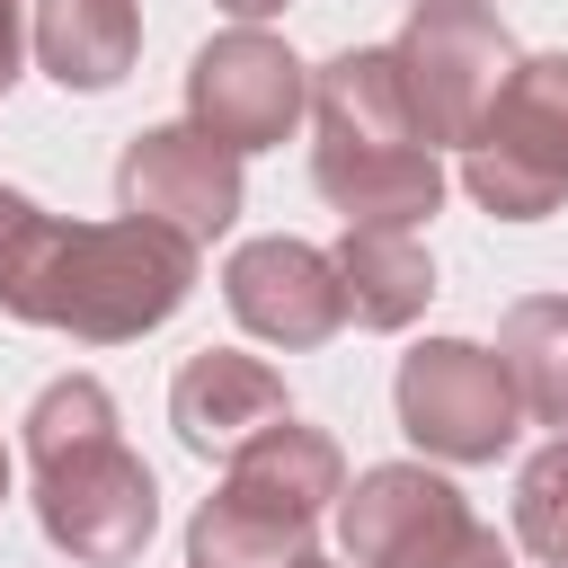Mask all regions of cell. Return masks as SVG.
I'll use <instances>...</instances> for the list:
<instances>
[{
  "label": "cell",
  "instance_id": "e0dca14e",
  "mask_svg": "<svg viewBox=\"0 0 568 568\" xmlns=\"http://www.w3.org/2000/svg\"><path fill=\"white\" fill-rule=\"evenodd\" d=\"M515 541L541 568H568V435L524 462V479H515Z\"/></svg>",
  "mask_w": 568,
  "mask_h": 568
},
{
  "label": "cell",
  "instance_id": "7402d4cb",
  "mask_svg": "<svg viewBox=\"0 0 568 568\" xmlns=\"http://www.w3.org/2000/svg\"><path fill=\"white\" fill-rule=\"evenodd\" d=\"M311 568H328V559H311Z\"/></svg>",
  "mask_w": 568,
  "mask_h": 568
},
{
  "label": "cell",
  "instance_id": "52a82bcc",
  "mask_svg": "<svg viewBox=\"0 0 568 568\" xmlns=\"http://www.w3.org/2000/svg\"><path fill=\"white\" fill-rule=\"evenodd\" d=\"M399 426L417 453L435 462H497L524 426L506 364L470 337H426L417 355H399Z\"/></svg>",
  "mask_w": 568,
  "mask_h": 568
},
{
  "label": "cell",
  "instance_id": "4fadbf2b",
  "mask_svg": "<svg viewBox=\"0 0 568 568\" xmlns=\"http://www.w3.org/2000/svg\"><path fill=\"white\" fill-rule=\"evenodd\" d=\"M27 44L62 89H115L142 53V9L133 0H36Z\"/></svg>",
  "mask_w": 568,
  "mask_h": 568
},
{
  "label": "cell",
  "instance_id": "d6986e66",
  "mask_svg": "<svg viewBox=\"0 0 568 568\" xmlns=\"http://www.w3.org/2000/svg\"><path fill=\"white\" fill-rule=\"evenodd\" d=\"M213 9H231V18H240V27H257V18H275V9H284V0H213Z\"/></svg>",
  "mask_w": 568,
  "mask_h": 568
},
{
  "label": "cell",
  "instance_id": "30bf717a",
  "mask_svg": "<svg viewBox=\"0 0 568 568\" xmlns=\"http://www.w3.org/2000/svg\"><path fill=\"white\" fill-rule=\"evenodd\" d=\"M222 302L248 337L302 355V346H328L346 328V284H337V257L311 248V240H248L231 266H222Z\"/></svg>",
  "mask_w": 568,
  "mask_h": 568
},
{
  "label": "cell",
  "instance_id": "8992f818",
  "mask_svg": "<svg viewBox=\"0 0 568 568\" xmlns=\"http://www.w3.org/2000/svg\"><path fill=\"white\" fill-rule=\"evenodd\" d=\"M390 62H399L408 124L435 151V142H470V124L488 115V98L506 89V71L524 53H515V36L497 27L488 0H417L399 44H390Z\"/></svg>",
  "mask_w": 568,
  "mask_h": 568
},
{
  "label": "cell",
  "instance_id": "ffe728a7",
  "mask_svg": "<svg viewBox=\"0 0 568 568\" xmlns=\"http://www.w3.org/2000/svg\"><path fill=\"white\" fill-rule=\"evenodd\" d=\"M18 213H27V195H9V186H0V240H9V222H18Z\"/></svg>",
  "mask_w": 568,
  "mask_h": 568
},
{
  "label": "cell",
  "instance_id": "ac0fdd59",
  "mask_svg": "<svg viewBox=\"0 0 568 568\" xmlns=\"http://www.w3.org/2000/svg\"><path fill=\"white\" fill-rule=\"evenodd\" d=\"M18 53H27V9H18V0H0V89L18 80Z\"/></svg>",
  "mask_w": 568,
  "mask_h": 568
},
{
  "label": "cell",
  "instance_id": "9a60e30c",
  "mask_svg": "<svg viewBox=\"0 0 568 568\" xmlns=\"http://www.w3.org/2000/svg\"><path fill=\"white\" fill-rule=\"evenodd\" d=\"M337 284L355 328H408L435 302V266L408 231H346L337 240Z\"/></svg>",
  "mask_w": 568,
  "mask_h": 568
},
{
  "label": "cell",
  "instance_id": "3957f363",
  "mask_svg": "<svg viewBox=\"0 0 568 568\" xmlns=\"http://www.w3.org/2000/svg\"><path fill=\"white\" fill-rule=\"evenodd\" d=\"M328 497H346V453L320 426L284 417L231 453L222 488L186 524V568H311Z\"/></svg>",
  "mask_w": 568,
  "mask_h": 568
},
{
  "label": "cell",
  "instance_id": "7c38bea8",
  "mask_svg": "<svg viewBox=\"0 0 568 568\" xmlns=\"http://www.w3.org/2000/svg\"><path fill=\"white\" fill-rule=\"evenodd\" d=\"M311 178L346 213V231H417L444 204V160L426 142H320Z\"/></svg>",
  "mask_w": 568,
  "mask_h": 568
},
{
  "label": "cell",
  "instance_id": "9c48e42d",
  "mask_svg": "<svg viewBox=\"0 0 568 568\" xmlns=\"http://www.w3.org/2000/svg\"><path fill=\"white\" fill-rule=\"evenodd\" d=\"M115 204L133 222H160V231L204 248V240H222L240 222V151H222L195 124H151L115 160Z\"/></svg>",
  "mask_w": 568,
  "mask_h": 568
},
{
  "label": "cell",
  "instance_id": "5bb4252c",
  "mask_svg": "<svg viewBox=\"0 0 568 568\" xmlns=\"http://www.w3.org/2000/svg\"><path fill=\"white\" fill-rule=\"evenodd\" d=\"M311 115H320V142H417L390 44H346L337 62H320L311 71Z\"/></svg>",
  "mask_w": 568,
  "mask_h": 568
},
{
  "label": "cell",
  "instance_id": "7a4b0ae2",
  "mask_svg": "<svg viewBox=\"0 0 568 568\" xmlns=\"http://www.w3.org/2000/svg\"><path fill=\"white\" fill-rule=\"evenodd\" d=\"M27 462H36V524L53 550H71L80 568L142 559V541L160 524V488H151L142 453L115 435L106 382H89V373L44 382L27 408Z\"/></svg>",
  "mask_w": 568,
  "mask_h": 568
},
{
  "label": "cell",
  "instance_id": "277c9868",
  "mask_svg": "<svg viewBox=\"0 0 568 568\" xmlns=\"http://www.w3.org/2000/svg\"><path fill=\"white\" fill-rule=\"evenodd\" d=\"M462 186L497 222H541L568 204V53H524L462 142Z\"/></svg>",
  "mask_w": 568,
  "mask_h": 568
},
{
  "label": "cell",
  "instance_id": "8fae6325",
  "mask_svg": "<svg viewBox=\"0 0 568 568\" xmlns=\"http://www.w3.org/2000/svg\"><path fill=\"white\" fill-rule=\"evenodd\" d=\"M284 417H293V408H284V373L257 364V355H231V346L186 355L178 382H169V426H178V444L204 453V462H231L240 444H257V435L284 426Z\"/></svg>",
  "mask_w": 568,
  "mask_h": 568
},
{
  "label": "cell",
  "instance_id": "ba28073f",
  "mask_svg": "<svg viewBox=\"0 0 568 568\" xmlns=\"http://www.w3.org/2000/svg\"><path fill=\"white\" fill-rule=\"evenodd\" d=\"M302 106H311V80H302V62H293L266 27H231V36H213V44L186 62V124L213 133L222 151H266V142H284V133L302 124Z\"/></svg>",
  "mask_w": 568,
  "mask_h": 568
},
{
  "label": "cell",
  "instance_id": "2e32d148",
  "mask_svg": "<svg viewBox=\"0 0 568 568\" xmlns=\"http://www.w3.org/2000/svg\"><path fill=\"white\" fill-rule=\"evenodd\" d=\"M488 355L506 364V390H515L524 417L568 426V293H532V302H515Z\"/></svg>",
  "mask_w": 568,
  "mask_h": 568
},
{
  "label": "cell",
  "instance_id": "44dd1931",
  "mask_svg": "<svg viewBox=\"0 0 568 568\" xmlns=\"http://www.w3.org/2000/svg\"><path fill=\"white\" fill-rule=\"evenodd\" d=\"M0 488H9V453H0Z\"/></svg>",
  "mask_w": 568,
  "mask_h": 568
},
{
  "label": "cell",
  "instance_id": "5b68a950",
  "mask_svg": "<svg viewBox=\"0 0 568 568\" xmlns=\"http://www.w3.org/2000/svg\"><path fill=\"white\" fill-rule=\"evenodd\" d=\"M337 532L355 568H506V532L470 515L453 479L426 462H382L337 497Z\"/></svg>",
  "mask_w": 568,
  "mask_h": 568
},
{
  "label": "cell",
  "instance_id": "6da1fadb",
  "mask_svg": "<svg viewBox=\"0 0 568 568\" xmlns=\"http://www.w3.org/2000/svg\"><path fill=\"white\" fill-rule=\"evenodd\" d=\"M186 293H195V240L133 222V213L124 222H53L27 204L0 240V311L36 320V328H71L89 346L160 328Z\"/></svg>",
  "mask_w": 568,
  "mask_h": 568
}]
</instances>
